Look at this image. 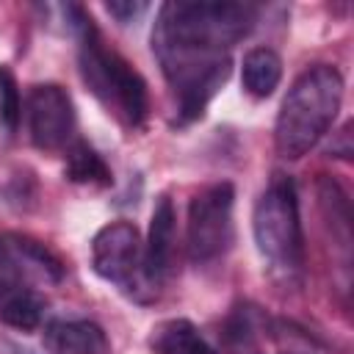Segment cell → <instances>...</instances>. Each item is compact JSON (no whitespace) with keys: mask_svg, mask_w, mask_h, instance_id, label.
<instances>
[{"mask_svg":"<svg viewBox=\"0 0 354 354\" xmlns=\"http://www.w3.org/2000/svg\"><path fill=\"white\" fill-rule=\"evenodd\" d=\"M243 88L257 97L266 100L274 94V88L282 80V58L271 50V47H254L243 55V72H241Z\"/></svg>","mask_w":354,"mask_h":354,"instance_id":"15","label":"cell"},{"mask_svg":"<svg viewBox=\"0 0 354 354\" xmlns=\"http://www.w3.org/2000/svg\"><path fill=\"white\" fill-rule=\"evenodd\" d=\"M3 243L19 271V277L33 279V282H44V285H58L64 279V263L61 257L44 246L41 241L30 238V235H19V232H8L3 235Z\"/></svg>","mask_w":354,"mask_h":354,"instance_id":"11","label":"cell"},{"mask_svg":"<svg viewBox=\"0 0 354 354\" xmlns=\"http://www.w3.org/2000/svg\"><path fill=\"white\" fill-rule=\"evenodd\" d=\"M252 232L260 257L279 285L296 288L304 277V232L299 218L296 185L277 174L254 202Z\"/></svg>","mask_w":354,"mask_h":354,"instance_id":"4","label":"cell"},{"mask_svg":"<svg viewBox=\"0 0 354 354\" xmlns=\"http://www.w3.org/2000/svg\"><path fill=\"white\" fill-rule=\"evenodd\" d=\"M61 14L66 19V28L77 39V64L91 94L124 127H141L149 113V91L138 69H133L124 55L105 44L102 33L83 6L66 3L61 6Z\"/></svg>","mask_w":354,"mask_h":354,"instance_id":"2","label":"cell"},{"mask_svg":"<svg viewBox=\"0 0 354 354\" xmlns=\"http://www.w3.org/2000/svg\"><path fill=\"white\" fill-rule=\"evenodd\" d=\"M41 337L50 354H111V340L105 329L88 318L47 321Z\"/></svg>","mask_w":354,"mask_h":354,"instance_id":"10","label":"cell"},{"mask_svg":"<svg viewBox=\"0 0 354 354\" xmlns=\"http://www.w3.org/2000/svg\"><path fill=\"white\" fill-rule=\"evenodd\" d=\"M105 11L119 25H133L149 11V3H144V0H111V3H105Z\"/></svg>","mask_w":354,"mask_h":354,"instance_id":"18","label":"cell"},{"mask_svg":"<svg viewBox=\"0 0 354 354\" xmlns=\"http://www.w3.org/2000/svg\"><path fill=\"white\" fill-rule=\"evenodd\" d=\"M318 205L324 213V224L332 232V243H337L343 260L351 263V205L346 191L332 177L318 180Z\"/></svg>","mask_w":354,"mask_h":354,"instance_id":"13","label":"cell"},{"mask_svg":"<svg viewBox=\"0 0 354 354\" xmlns=\"http://www.w3.org/2000/svg\"><path fill=\"white\" fill-rule=\"evenodd\" d=\"M152 354H218L210 340L185 318H166L149 332Z\"/></svg>","mask_w":354,"mask_h":354,"instance_id":"12","label":"cell"},{"mask_svg":"<svg viewBox=\"0 0 354 354\" xmlns=\"http://www.w3.org/2000/svg\"><path fill=\"white\" fill-rule=\"evenodd\" d=\"M174 249H177V216L169 194H160L152 218H149V238L144 243V274L155 290L169 279L174 268Z\"/></svg>","mask_w":354,"mask_h":354,"instance_id":"9","label":"cell"},{"mask_svg":"<svg viewBox=\"0 0 354 354\" xmlns=\"http://www.w3.org/2000/svg\"><path fill=\"white\" fill-rule=\"evenodd\" d=\"M64 174L72 183L80 185H94V188H105L113 183L108 163L102 160V155L83 138H75L66 149H64Z\"/></svg>","mask_w":354,"mask_h":354,"instance_id":"14","label":"cell"},{"mask_svg":"<svg viewBox=\"0 0 354 354\" xmlns=\"http://www.w3.org/2000/svg\"><path fill=\"white\" fill-rule=\"evenodd\" d=\"M232 183H210L191 196L185 221V249L191 263L205 266L218 260L232 243Z\"/></svg>","mask_w":354,"mask_h":354,"instance_id":"7","label":"cell"},{"mask_svg":"<svg viewBox=\"0 0 354 354\" xmlns=\"http://www.w3.org/2000/svg\"><path fill=\"white\" fill-rule=\"evenodd\" d=\"M19 285H22V277H19L14 260H11V254H8V249H6V243L0 238V299L6 293H11L14 288H19Z\"/></svg>","mask_w":354,"mask_h":354,"instance_id":"19","label":"cell"},{"mask_svg":"<svg viewBox=\"0 0 354 354\" xmlns=\"http://www.w3.org/2000/svg\"><path fill=\"white\" fill-rule=\"evenodd\" d=\"M224 348L230 354H315V337L285 321L268 315L254 301H238L221 326Z\"/></svg>","mask_w":354,"mask_h":354,"instance_id":"5","label":"cell"},{"mask_svg":"<svg viewBox=\"0 0 354 354\" xmlns=\"http://www.w3.org/2000/svg\"><path fill=\"white\" fill-rule=\"evenodd\" d=\"M19 119H22V97H19L17 77L11 66L0 64V124L6 127L8 136H14L19 127Z\"/></svg>","mask_w":354,"mask_h":354,"instance_id":"17","label":"cell"},{"mask_svg":"<svg viewBox=\"0 0 354 354\" xmlns=\"http://www.w3.org/2000/svg\"><path fill=\"white\" fill-rule=\"evenodd\" d=\"M343 102V75L332 64L304 69L288 88L274 124V147L279 158H304L332 127Z\"/></svg>","mask_w":354,"mask_h":354,"instance_id":"3","label":"cell"},{"mask_svg":"<svg viewBox=\"0 0 354 354\" xmlns=\"http://www.w3.org/2000/svg\"><path fill=\"white\" fill-rule=\"evenodd\" d=\"M44 315H47V299L33 288L19 285L0 299V321L14 329L33 332L44 324Z\"/></svg>","mask_w":354,"mask_h":354,"instance_id":"16","label":"cell"},{"mask_svg":"<svg viewBox=\"0 0 354 354\" xmlns=\"http://www.w3.org/2000/svg\"><path fill=\"white\" fill-rule=\"evenodd\" d=\"M28 136L41 152H64L75 136V102L58 83H39L28 94Z\"/></svg>","mask_w":354,"mask_h":354,"instance_id":"8","label":"cell"},{"mask_svg":"<svg viewBox=\"0 0 354 354\" xmlns=\"http://www.w3.org/2000/svg\"><path fill=\"white\" fill-rule=\"evenodd\" d=\"M91 268L136 301H152L158 290L144 274V243L130 221H111L91 238Z\"/></svg>","mask_w":354,"mask_h":354,"instance_id":"6","label":"cell"},{"mask_svg":"<svg viewBox=\"0 0 354 354\" xmlns=\"http://www.w3.org/2000/svg\"><path fill=\"white\" fill-rule=\"evenodd\" d=\"M257 6L221 0H171L158 8L152 50L177 97V124L196 122L227 83L230 50L254 28Z\"/></svg>","mask_w":354,"mask_h":354,"instance_id":"1","label":"cell"}]
</instances>
